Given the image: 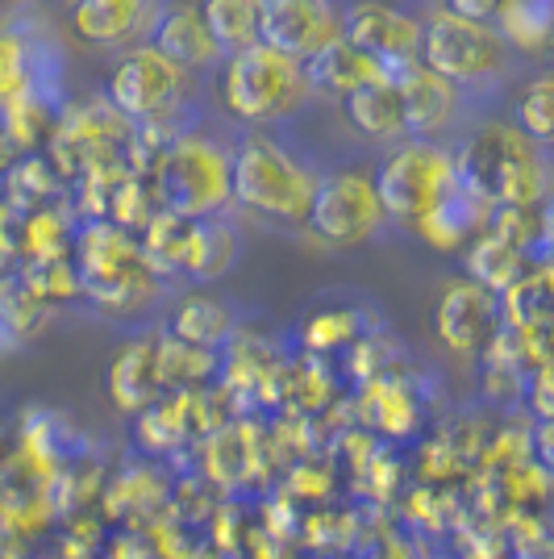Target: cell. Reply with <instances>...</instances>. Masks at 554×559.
I'll list each match as a JSON object with an SVG mask.
<instances>
[{
  "mask_svg": "<svg viewBox=\"0 0 554 559\" xmlns=\"http://www.w3.org/2000/svg\"><path fill=\"white\" fill-rule=\"evenodd\" d=\"M455 167L459 185L492 213L538 210V201L551 192V164L542 146L508 121H487L484 130H475L455 155Z\"/></svg>",
  "mask_w": 554,
  "mask_h": 559,
  "instance_id": "6da1fadb",
  "label": "cell"
},
{
  "mask_svg": "<svg viewBox=\"0 0 554 559\" xmlns=\"http://www.w3.org/2000/svg\"><path fill=\"white\" fill-rule=\"evenodd\" d=\"M230 197L233 205L258 217L304 226L317 197V176L301 159H292L279 142L251 134L230 155Z\"/></svg>",
  "mask_w": 554,
  "mask_h": 559,
  "instance_id": "7a4b0ae2",
  "label": "cell"
},
{
  "mask_svg": "<svg viewBox=\"0 0 554 559\" xmlns=\"http://www.w3.org/2000/svg\"><path fill=\"white\" fill-rule=\"evenodd\" d=\"M313 93L301 59H288L267 43L233 50L221 71V100L238 121H279L292 117Z\"/></svg>",
  "mask_w": 554,
  "mask_h": 559,
  "instance_id": "3957f363",
  "label": "cell"
},
{
  "mask_svg": "<svg viewBox=\"0 0 554 559\" xmlns=\"http://www.w3.org/2000/svg\"><path fill=\"white\" fill-rule=\"evenodd\" d=\"M75 272L84 297L100 309H138L155 293V267L142 255V242H134L113 222H88L75 230Z\"/></svg>",
  "mask_w": 554,
  "mask_h": 559,
  "instance_id": "277c9868",
  "label": "cell"
},
{
  "mask_svg": "<svg viewBox=\"0 0 554 559\" xmlns=\"http://www.w3.org/2000/svg\"><path fill=\"white\" fill-rule=\"evenodd\" d=\"M155 188L162 210L208 222L233 205L230 197V151H221L205 134H176L155 164Z\"/></svg>",
  "mask_w": 554,
  "mask_h": 559,
  "instance_id": "5b68a950",
  "label": "cell"
},
{
  "mask_svg": "<svg viewBox=\"0 0 554 559\" xmlns=\"http://www.w3.org/2000/svg\"><path fill=\"white\" fill-rule=\"evenodd\" d=\"M455 185H459L455 155L421 139L400 142L375 171V192L384 201V213L405 226H417Z\"/></svg>",
  "mask_w": 554,
  "mask_h": 559,
  "instance_id": "8992f818",
  "label": "cell"
},
{
  "mask_svg": "<svg viewBox=\"0 0 554 559\" xmlns=\"http://www.w3.org/2000/svg\"><path fill=\"white\" fill-rule=\"evenodd\" d=\"M505 50V38L492 25L462 22L450 9H438L421 34V68H430L455 88L492 84L508 68Z\"/></svg>",
  "mask_w": 554,
  "mask_h": 559,
  "instance_id": "52a82bcc",
  "label": "cell"
},
{
  "mask_svg": "<svg viewBox=\"0 0 554 559\" xmlns=\"http://www.w3.org/2000/svg\"><path fill=\"white\" fill-rule=\"evenodd\" d=\"M134 126L109 100L75 105L59 114V126L47 142V159L63 180H80L93 167H125Z\"/></svg>",
  "mask_w": 554,
  "mask_h": 559,
  "instance_id": "ba28073f",
  "label": "cell"
},
{
  "mask_svg": "<svg viewBox=\"0 0 554 559\" xmlns=\"http://www.w3.org/2000/svg\"><path fill=\"white\" fill-rule=\"evenodd\" d=\"M388 222L384 201L375 192V176L359 167H342L317 180V197L309 210V230L325 247H363L371 242L380 226Z\"/></svg>",
  "mask_w": 554,
  "mask_h": 559,
  "instance_id": "9c48e42d",
  "label": "cell"
},
{
  "mask_svg": "<svg viewBox=\"0 0 554 559\" xmlns=\"http://www.w3.org/2000/svg\"><path fill=\"white\" fill-rule=\"evenodd\" d=\"M188 88V71L176 68L167 55L150 47H134L121 55V63L109 75V105L125 117L130 126H150V121H171L180 109Z\"/></svg>",
  "mask_w": 554,
  "mask_h": 559,
  "instance_id": "30bf717a",
  "label": "cell"
},
{
  "mask_svg": "<svg viewBox=\"0 0 554 559\" xmlns=\"http://www.w3.org/2000/svg\"><path fill=\"white\" fill-rule=\"evenodd\" d=\"M29 96H59V50L38 25L0 22V117Z\"/></svg>",
  "mask_w": 554,
  "mask_h": 559,
  "instance_id": "8fae6325",
  "label": "cell"
},
{
  "mask_svg": "<svg viewBox=\"0 0 554 559\" xmlns=\"http://www.w3.org/2000/svg\"><path fill=\"white\" fill-rule=\"evenodd\" d=\"M421 34L425 25L388 0H359L342 13V38L371 55L375 63H384L393 75L421 63Z\"/></svg>",
  "mask_w": 554,
  "mask_h": 559,
  "instance_id": "7c38bea8",
  "label": "cell"
},
{
  "mask_svg": "<svg viewBox=\"0 0 554 559\" xmlns=\"http://www.w3.org/2000/svg\"><path fill=\"white\" fill-rule=\"evenodd\" d=\"M338 38H342V13L334 0H263L258 43L276 47L279 55L309 63Z\"/></svg>",
  "mask_w": 554,
  "mask_h": 559,
  "instance_id": "4fadbf2b",
  "label": "cell"
},
{
  "mask_svg": "<svg viewBox=\"0 0 554 559\" xmlns=\"http://www.w3.org/2000/svg\"><path fill=\"white\" fill-rule=\"evenodd\" d=\"M434 330H438L442 347L455 355H484L492 338L501 334V297L487 293L475 280H459L438 297L434 309Z\"/></svg>",
  "mask_w": 554,
  "mask_h": 559,
  "instance_id": "5bb4252c",
  "label": "cell"
},
{
  "mask_svg": "<svg viewBox=\"0 0 554 559\" xmlns=\"http://www.w3.org/2000/svg\"><path fill=\"white\" fill-rule=\"evenodd\" d=\"M162 0H71V29L80 43L100 50L150 43Z\"/></svg>",
  "mask_w": 554,
  "mask_h": 559,
  "instance_id": "9a60e30c",
  "label": "cell"
},
{
  "mask_svg": "<svg viewBox=\"0 0 554 559\" xmlns=\"http://www.w3.org/2000/svg\"><path fill=\"white\" fill-rule=\"evenodd\" d=\"M393 80L400 88V105H405V134L430 142L459 117V88L446 84L430 68L413 63V68L393 75Z\"/></svg>",
  "mask_w": 554,
  "mask_h": 559,
  "instance_id": "2e32d148",
  "label": "cell"
},
{
  "mask_svg": "<svg viewBox=\"0 0 554 559\" xmlns=\"http://www.w3.org/2000/svg\"><path fill=\"white\" fill-rule=\"evenodd\" d=\"M150 47L167 55L176 68H208L221 50L208 34V22L201 13V0H167L155 22V34H150Z\"/></svg>",
  "mask_w": 554,
  "mask_h": 559,
  "instance_id": "e0dca14e",
  "label": "cell"
},
{
  "mask_svg": "<svg viewBox=\"0 0 554 559\" xmlns=\"http://www.w3.org/2000/svg\"><path fill=\"white\" fill-rule=\"evenodd\" d=\"M304 75H309V84L313 88H322V93H334V96H354L359 88H371V84H384V80H393V71L384 68V63H375L371 55L347 43V38H338V43H329L322 55H313L309 63H304Z\"/></svg>",
  "mask_w": 554,
  "mask_h": 559,
  "instance_id": "ac0fdd59",
  "label": "cell"
},
{
  "mask_svg": "<svg viewBox=\"0 0 554 559\" xmlns=\"http://www.w3.org/2000/svg\"><path fill=\"white\" fill-rule=\"evenodd\" d=\"M492 222V210H487L480 197H471L462 185H455L446 197H442L434 210L417 222L413 230L434 247V251H455L467 238H480Z\"/></svg>",
  "mask_w": 554,
  "mask_h": 559,
  "instance_id": "d6986e66",
  "label": "cell"
},
{
  "mask_svg": "<svg viewBox=\"0 0 554 559\" xmlns=\"http://www.w3.org/2000/svg\"><path fill=\"white\" fill-rule=\"evenodd\" d=\"M196 230L201 222L180 217L171 210H159L155 222L142 230V255L155 267V276H171V272H184L192 276V263H196Z\"/></svg>",
  "mask_w": 554,
  "mask_h": 559,
  "instance_id": "ffe728a7",
  "label": "cell"
},
{
  "mask_svg": "<svg viewBox=\"0 0 554 559\" xmlns=\"http://www.w3.org/2000/svg\"><path fill=\"white\" fill-rule=\"evenodd\" d=\"M159 343L142 338L130 347L117 350V359L109 364V393L121 409H142L150 405V396L159 389Z\"/></svg>",
  "mask_w": 554,
  "mask_h": 559,
  "instance_id": "44dd1931",
  "label": "cell"
},
{
  "mask_svg": "<svg viewBox=\"0 0 554 559\" xmlns=\"http://www.w3.org/2000/svg\"><path fill=\"white\" fill-rule=\"evenodd\" d=\"M347 121L368 139H400L405 134V105H400L396 80H384V84H371V88L347 96Z\"/></svg>",
  "mask_w": 554,
  "mask_h": 559,
  "instance_id": "7402d4cb",
  "label": "cell"
},
{
  "mask_svg": "<svg viewBox=\"0 0 554 559\" xmlns=\"http://www.w3.org/2000/svg\"><path fill=\"white\" fill-rule=\"evenodd\" d=\"M467 272L475 284H484L487 293L505 297L508 288L521 280L526 272V251L517 242L501 238L496 230H484L475 242H471V255H467Z\"/></svg>",
  "mask_w": 554,
  "mask_h": 559,
  "instance_id": "603a6c76",
  "label": "cell"
},
{
  "mask_svg": "<svg viewBox=\"0 0 554 559\" xmlns=\"http://www.w3.org/2000/svg\"><path fill=\"white\" fill-rule=\"evenodd\" d=\"M63 188V176L55 171L47 155H17V164L4 171V205L17 213L43 210V205H55Z\"/></svg>",
  "mask_w": 554,
  "mask_h": 559,
  "instance_id": "cb8c5ba5",
  "label": "cell"
},
{
  "mask_svg": "<svg viewBox=\"0 0 554 559\" xmlns=\"http://www.w3.org/2000/svg\"><path fill=\"white\" fill-rule=\"evenodd\" d=\"M50 305L25 284V276L13 267L9 276H0V343L13 347V343H25L34 330L47 322Z\"/></svg>",
  "mask_w": 554,
  "mask_h": 559,
  "instance_id": "d4e9b609",
  "label": "cell"
},
{
  "mask_svg": "<svg viewBox=\"0 0 554 559\" xmlns=\"http://www.w3.org/2000/svg\"><path fill=\"white\" fill-rule=\"evenodd\" d=\"M201 13H205L217 50L233 55V50H246L258 43L263 0H201Z\"/></svg>",
  "mask_w": 554,
  "mask_h": 559,
  "instance_id": "484cf974",
  "label": "cell"
},
{
  "mask_svg": "<svg viewBox=\"0 0 554 559\" xmlns=\"http://www.w3.org/2000/svg\"><path fill=\"white\" fill-rule=\"evenodd\" d=\"M75 247V226L71 213L59 205L22 213V259L25 263H43V259H68Z\"/></svg>",
  "mask_w": 554,
  "mask_h": 559,
  "instance_id": "4316f807",
  "label": "cell"
},
{
  "mask_svg": "<svg viewBox=\"0 0 554 559\" xmlns=\"http://www.w3.org/2000/svg\"><path fill=\"white\" fill-rule=\"evenodd\" d=\"M492 29L505 38V47H517L526 55L546 50L554 29V0H508Z\"/></svg>",
  "mask_w": 554,
  "mask_h": 559,
  "instance_id": "83f0119b",
  "label": "cell"
},
{
  "mask_svg": "<svg viewBox=\"0 0 554 559\" xmlns=\"http://www.w3.org/2000/svg\"><path fill=\"white\" fill-rule=\"evenodd\" d=\"M226 334H230V309L208 297H188L171 318V338L188 347L213 350L217 343H226Z\"/></svg>",
  "mask_w": 554,
  "mask_h": 559,
  "instance_id": "f1b7e54d",
  "label": "cell"
},
{
  "mask_svg": "<svg viewBox=\"0 0 554 559\" xmlns=\"http://www.w3.org/2000/svg\"><path fill=\"white\" fill-rule=\"evenodd\" d=\"M162 210L159 188L155 176H138V171H125L113 188V201H109V222L117 230H146L155 222V213Z\"/></svg>",
  "mask_w": 554,
  "mask_h": 559,
  "instance_id": "f546056e",
  "label": "cell"
},
{
  "mask_svg": "<svg viewBox=\"0 0 554 559\" xmlns=\"http://www.w3.org/2000/svg\"><path fill=\"white\" fill-rule=\"evenodd\" d=\"M513 126L538 146H554V75H538L521 88Z\"/></svg>",
  "mask_w": 554,
  "mask_h": 559,
  "instance_id": "4dcf8cb0",
  "label": "cell"
},
{
  "mask_svg": "<svg viewBox=\"0 0 554 559\" xmlns=\"http://www.w3.org/2000/svg\"><path fill=\"white\" fill-rule=\"evenodd\" d=\"M238 259V234L221 222V217H208L196 230V263H192V276L196 280H217L226 276Z\"/></svg>",
  "mask_w": 554,
  "mask_h": 559,
  "instance_id": "1f68e13d",
  "label": "cell"
},
{
  "mask_svg": "<svg viewBox=\"0 0 554 559\" xmlns=\"http://www.w3.org/2000/svg\"><path fill=\"white\" fill-rule=\"evenodd\" d=\"M25 276V284L43 297L47 305L55 301H71V297H80L84 288H80V272H75V259H43V263H22L17 267Z\"/></svg>",
  "mask_w": 554,
  "mask_h": 559,
  "instance_id": "d6a6232c",
  "label": "cell"
},
{
  "mask_svg": "<svg viewBox=\"0 0 554 559\" xmlns=\"http://www.w3.org/2000/svg\"><path fill=\"white\" fill-rule=\"evenodd\" d=\"M359 334V313L354 309H322L304 322V347L309 350H338Z\"/></svg>",
  "mask_w": 554,
  "mask_h": 559,
  "instance_id": "836d02e7",
  "label": "cell"
},
{
  "mask_svg": "<svg viewBox=\"0 0 554 559\" xmlns=\"http://www.w3.org/2000/svg\"><path fill=\"white\" fill-rule=\"evenodd\" d=\"M375 418H380V426H388V430H409V421H413V396H409V389L405 384H396V380H388V384H375Z\"/></svg>",
  "mask_w": 554,
  "mask_h": 559,
  "instance_id": "e575fe53",
  "label": "cell"
},
{
  "mask_svg": "<svg viewBox=\"0 0 554 559\" xmlns=\"http://www.w3.org/2000/svg\"><path fill=\"white\" fill-rule=\"evenodd\" d=\"M17 259H22V213L0 205V276H9Z\"/></svg>",
  "mask_w": 554,
  "mask_h": 559,
  "instance_id": "d590c367",
  "label": "cell"
},
{
  "mask_svg": "<svg viewBox=\"0 0 554 559\" xmlns=\"http://www.w3.org/2000/svg\"><path fill=\"white\" fill-rule=\"evenodd\" d=\"M530 409L538 414V421L554 418V355L542 359L530 376Z\"/></svg>",
  "mask_w": 554,
  "mask_h": 559,
  "instance_id": "8d00e7d4",
  "label": "cell"
},
{
  "mask_svg": "<svg viewBox=\"0 0 554 559\" xmlns=\"http://www.w3.org/2000/svg\"><path fill=\"white\" fill-rule=\"evenodd\" d=\"M508 0H446V9L462 17V22H475V25H496V17L505 13Z\"/></svg>",
  "mask_w": 554,
  "mask_h": 559,
  "instance_id": "74e56055",
  "label": "cell"
},
{
  "mask_svg": "<svg viewBox=\"0 0 554 559\" xmlns=\"http://www.w3.org/2000/svg\"><path fill=\"white\" fill-rule=\"evenodd\" d=\"M530 443H533V455H538V464H542L554 476V418H546V421H538V426H533Z\"/></svg>",
  "mask_w": 554,
  "mask_h": 559,
  "instance_id": "f35d334b",
  "label": "cell"
},
{
  "mask_svg": "<svg viewBox=\"0 0 554 559\" xmlns=\"http://www.w3.org/2000/svg\"><path fill=\"white\" fill-rule=\"evenodd\" d=\"M13 164H17V151H13V142L4 139V130H0V176H4Z\"/></svg>",
  "mask_w": 554,
  "mask_h": 559,
  "instance_id": "ab89813d",
  "label": "cell"
},
{
  "mask_svg": "<svg viewBox=\"0 0 554 559\" xmlns=\"http://www.w3.org/2000/svg\"><path fill=\"white\" fill-rule=\"evenodd\" d=\"M546 59H551V75H554V29H551V43H546Z\"/></svg>",
  "mask_w": 554,
  "mask_h": 559,
  "instance_id": "60d3db41",
  "label": "cell"
},
{
  "mask_svg": "<svg viewBox=\"0 0 554 559\" xmlns=\"http://www.w3.org/2000/svg\"><path fill=\"white\" fill-rule=\"evenodd\" d=\"M17 4H22V0H0V13H4V9H17Z\"/></svg>",
  "mask_w": 554,
  "mask_h": 559,
  "instance_id": "b9f144b4",
  "label": "cell"
},
{
  "mask_svg": "<svg viewBox=\"0 0 554 559\" xmlns=\"http://www.w3.org/2000/svg\"><path fill=\"white\" fill-rule=\"evenodd\" d=\"M50 4H71V0H50Z\"/></svg>",
  "mask_w": 554,
  "mask_h": 559,
  "instance_id": "7bdbcfd3",
  "label": "cell"
},
{
  "mask_svg": "<svg viewBox=\"0 0 554 559\" xmlns=\"http://www.w3.org/2000/svg\"><path fill=\"white\" fill-rule=\"evenodd\" d=\"M551 347H554V322H551Z\"/></svg>",
  "mask_w": 554,
  "mask_h": 559,
  "instance_id": "ee69618b",
  "label": "cell"
}]
</instances>
